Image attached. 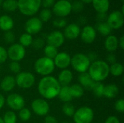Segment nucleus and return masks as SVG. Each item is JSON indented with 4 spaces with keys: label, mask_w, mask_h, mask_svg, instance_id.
<instances>
[{
    "label": "nucleus",
    "mask_w": 124,
    "mask_h": 123,
    "mask_svg": "<svg viewBox=\"0 0 124 123\" xmlns=\"http://www.w3.org/2000/svg\"><path fill=\"white\" fill-rule=\"evenodd\" d=\"M115 109L119 113L124 112V99H118L115 103Z\"/></svg>",
    "instance_id": "nucleus-41"
},
{
    "label": "nucleus",
    "mask_w": 124,
    "mask_h": 123,
    "mask_svg": "<svg viewBox=\"0 0 124 123\" xmlns=\"http://www.w3.org/2000/svg\"><path fill=\"white\" fill-rule=\"evenodd\" d=\"M104 46L108 52L113 53L116 51L118 48V38L117 36L110 34L105 38Z\"/></svg>",
    "instance_id": "nucleus-19"
},
{
    "label": "nucleus",
    "mask_w": 124,
    "mask_h": 123,
    "mask_svg": "<svg viewBox=\"0 0 124 123\" xmlns=\"http://www.w3.org/2000/svg\"><path fill=\"white\" fill-rule=\"evenodd\" d=\"M5 103L12 109V111H20L25 107V101L24 98L16 93L9 94L5 99Z\"/></svg>",
    "instance_id": "nucleus-10"
},
{
    "label": "nucleus",
    "mask_w": 124,
    "mask_h": 123,
    "mask_svg": "<svg viewBox=\"0 0 124 123\" xmlns=\"http://www.w3.org/2000/svg\"><path fill=\"white\" fill-rule=\"evenodd\" d=\"M8 59L7 57V51L4 47L0 45V64L4 63Z\"/></svg>",
    "instance_id": "nucleus-43"
},
{
    "label": "nucleus",
    "mask_w": 124,
    "mask_h": 123,
    "mask_svg": "<svg viewBox=\"0 0 124 123\" xmlns=\"http://www.w3.org/2000/svg\"><path fill=\"white\" fill-rule=\"evenodd\" d=\"M2 8L9 12H15L17 9V0H4L1 4Z\"/></svg>",
    "instance_id": "nucleus-29"
},
{
    "label": "nucleus",
    "mask_w": 124,
    "mask_h": 123,
    "mask_svg": "<svg viewBox=\"0 0 124 123\" xmlns=\"http://www.w3.org/2000/svg\"><path fill=\"white\" fill-rule=\"evenodd\" d=\"M119 94V88L117 85L110 83L107 86H105L103 96L108 99H114Z\"/></svg>",
    "instance_id": "nucleus-24"
},
{
    "label": "nucleus",
    "mask_w": 124,
    "mask_h": 123,
    "mask_svg": "<svg viewBox=\"0 0 124 123\" xmlns=\"http://www.w3.org/2000/svg\"><path fill=\"white\" fill-rule=\"evenodd\" d=\"M4 123H17V117L14 111H7L2 117Z\"/></svg>",
    "instance_id": "nucleus-33"
},
{
    "label": "nucleus",
    "mask_w": 124,
    "mask_h": 123,
    "mask_svg": "<svg viewBox=\"0 0 124 123\" xmlns=\"http://www.w3.org/2000/svg\"><path fill=\"white\" fill-rule=\"evenodd\" d=\"M73 78V75L72 71L68 69H65L60 71L57 79L61 86H67L72 82Z\"/></svg>",
    "instance_id": "nucleus-18"
},
{
    "label": "nucleus",
    "mask_w": 124,
    "mask_h": 123,
    "mask_svg": "<svg viewBox=\"0 0 124 123\" xmlns=\"http://www.w3.org/2000/svg\"><path fill=\"white\" fill-rule=\"evenodd\" d=\"M44 123H58V122L54 117L52 115H46L44 119Z\"/></svg>",
    "instance_id": "nucleus-48"
},
{
    "label": "nucleus",
    "mask_w": 124,
    "mask_h": 123,
    "mask_svg": "<svg viewBox=\"0 0 124 123\" xmlns=\"http://www.w3.org/2000/svg\"><path fill=\"white\" fill-rule=\"evenodd\" d=\"M72 5V11L75 12H82L84 9V4L81 2L80 0H75L73 3H71Z\"/></svg>",
    "instance_id": "nucleus-37"
},
{
    "label": "nucleus",
    "mask_w": 124,
    "mask_h": 123,
    "mask_svg": "<svg viewBox=\"0 0 124 123\" xmlns=\"http://www.w3.org/2000/svg\"><path fill=\"white\" fill-rule=\"evenodd\" d=\"M124 14L121 10H115L108 15L106 22L112 30L120 29L124 22Z\"/></svg>",
    "instance_id": "nucleus-11"
},
{
    "label": "nucleus",
    "mask_w": 124,
    "mask_h": 123,
    "mask_svg": "<svg viewBox=\"0 0 124 123\" xmlns=\"http://www.w3.org/2000/svg\"><path fill=\"white\" fill-rule=\"evenodd\" d=\"M81 28L76 23H70L64 28L63 35L68 40H75L80 36Z\"/></svg>",
    "instance_id": "nucleus-17"
},
{
    "label": "nucleus",
    "mask_w": 124,
    "mask_h": 123,
    "mask_svg": "<svg viewBox=\"0 0 124 123\" xmlns=\"http://www.w3.org/2000/svg\"><path fill=\"white\" fill-rule=\"evenodd\" d=\"M44 52L45 54L44 57H48V58L52 59H54V57L58 54V50H57V48L47 44L44 49Z\"/></svg>",
    "instance_id": "nucleus-32"
},
{
    "label": "nucleus",
    "mask_w": 124,
    "mask_h": 123,
    "mask_svg": "<svg viewBox=\"0 0 124 123\" xmlns=\"http://www.w3.org/2000/svg\"><path fill=\"white\" fill-rule=\"evenodd\" d=\"M0 123H4L3 120H2V117H0Z\"/></svg>",
    "instance_id": "nucleus-53"
},
{
    "label": "nucleus",
    "mask_w": 124,
    "mask_h": 123,
    "mask_svg": "<svg viewBox=\"0 0 124 123\" xmlns=\"http://www.w3.org/2000/svg\"><path fill=\"white\" fill-rule=\"evenodd\" d=\"M33 40V38L31 35H30L27 33H24L20 36V37L19 38V42H20L19 43L21 46H23L24 48L28 47L32 45Z\"/></svg>",
    "instance_id": "nucleus-30"
},
{
    "label": "nucleus",
    "mask_w": 124,
    "mask_h": 123,
    "mask_svg": "<svg viewBox=\"0 0 124 123\" xmlns=\"http://www.w3.org/2000/svg\"><path fill=\"white\" fill-rule=\"evenodd\" d=\"M52 12L58 17L65 18L72 12L71 2L66 0H58L53 5Z\"/></svg>",
    "instance_id": "nucleus-8"
},
{
    "label": "nucleus",
    "mask_w": 124,
    "mask_h": 123,
    "mask_svg": "<svg viewBox=\"0 0 124 123\" xmlns=\"http://www.w3.org/2000/svg\"><path fill=\"white\" fill-rule=\"evenodd\" d=\"M52 16V12L50 9H46L44 8L43 9L41 10L39 13V19L42 22H48Z\"/></svg>",
    "instance_id": "nucleus-35"
},
{
    "label": "nucleus",
    "mask_w": 124,
    "mask_h": 123,
    "mask_svg": "<svg viewBox=\"0 0 124 123\" xmlns=\"http://www.w3.org/2000/svg\"><path fill=\"white\" fill-rule=\"evenodd\" d=\"M66 1H70V2H71V1H75V0H66Z\"/></svg>",
    "instance_id": "nucleus-55"
},
{
    "label": "nucleus",
    "mask_w": 124,
    "mask_h": 123,
    "mask_svg": "<svg viewBox=\"0 0 124 123\" xmlns=\"http://www.w3.org/2000/svg\"><path fill=\"white\" fill-rule=\"evenodd\" d=\"M78 81H79V84L84 88V89H87V90H91L94 83V81L92 79V78L89 76L87 72L80 73L78 76Z\"/></svg>",
    "instance_id": "nucleus-23"
},
{
    "label": "nucleus",
    "mask_w": 124,
    "mask_h": 123,
    "mask_svg": "<svg viewBox=\"0 0 124 123\" xmlns=\"http://www.w3.org/2000/svg\"><path fill=\"white\" fill-rule=\"evenodd\" d=\"M118 47H120L121 49H124V36H122L118 39Z\"/></svg>",
    "instance_id": "nucleus-50"
},
{
    "label": "nucleus",
    "mask_w": 124,
    "mask_h": 123,
    "mask_svg": "<svg viewBox=\"0 0 124 123\" xmlns=\"http://www.w3.org/2000/svg\"><path fill=\"white\" fill-rule=\"evenodd\" d=\"M92 6L97 13H107L110 9V0H92Z\"/></svg>",
    "instance_id": "nucleus-21"
},
{
    "label": "nucleus",
    "mask_w": 124,
    "mask_h": 123,
    "mask_svg": "<svg viewBox=\"0 0 124 123\" xmlns=\"http://www.w3.org/2000/svg\"><path fill=\"white\" fill-rule=\"evenodd\" d=\"M104 88L105 85L102 83L94 82L91 88V91L97 97H102L104 94Z\"/></svg>",
    "instance_id": "nucleus-31"
},
{
    "label": "nucleus",
    "mask_w": 124,
    "mask_h": 123,
    "mask_svg": "<svg viewBox=\"0 0 124 123\" xmlns=\"http://www.w3.org/2000/svg\"><path fill=\"white\" fill-rule=\"evenodd\" d=\"M124 72V65L120 62H116L110 65V74L114 77H119L123 75Z\"/></svg>",
    "instance_id": "nucleus-28"
},
{
    "label": "nucleus",
    "mask_w": 124,
    "mask_h": 123,
    "mask_svg": "<svg viewBox=\"0 0 124 123\" xmlns=\"http://www.w3.org/2000/svg\"><path fill=\"white\" fill-rule=\"evenodd\" d=\"M5 104V98L4 96L0 93V110L3 108Z\"/></svg>",
    "instance_id": "nucleus-51"
},
{
    "label": "nucleus",
    "mask_w": 124,
    "mask_h": 123,
    "mask_svg": "<svg viewBox=\"0 0 124 123\" xmlns=\"http://www.w3.org/2000/svg\"><path fill=\"white\" fill-rule=\"evenodd\" d=\"M94 28L96 31H97L104 36H108L112 32L111 28L106 22H98Z\"/></svg>",
    "instance_id": "nucleus-26"
},
{
    "label": "nucleus",
    "mask_w": 124,
    "mask_h": 123,
    "mask_svg": "<svg viewBox=\"0 0 124 123\" xmlns=\"http://www.w3.org/2000/svg\"><path fill=\"white\" fill-rule=\"evenodd\" d=\"M94 82H102L110 75V65L104 60H97L91 63L87 71Z\"/></svg>",
    "instance_id": "nucleus-2"
},
{
    "label": "nucleus",
    "mask_w": 124,
    "mask_h": 123,
    "mask_svg": "<svg viewBox=\"0 0 124 123\" xmlns=\"http://www.w3.org/2000/svg\"><path fill=\"white\" fill-rule=\"evenodd\" d=\"M53 61L56 67L60 70H65L70 65L71 57L67 52H58Z\"/></svg>",
    "instance_id": "nucleus-16"
},
{
    "label": "nucleus",
    "mask_w": 124,
    "mask_h": 123,
    "mask_svg": "<svg viewBox=\"0 0 124 123\" xmlns=\"http://www.w3.org/2000/svg\"><path fill=\"white\" fill-rule=\"evenodd\" d=\"M4 41L7 43H12L14 42V41L15 39V36L10 30V31L5 32L4 36Z\"/></svg>",
    "instance_id": "nucleus-42"
},
{
    "label": "nucleus",
    "mask_w": 124,
    "mask_h": 123,
    "mask_svg": "<svg viewBox=\"0 0 124 123\" xmlns=\"http://www.w3.org/2000/svg\"><path fill=\"white\" fill-rule=\"evenodd\" d=\"M18 117L20 120L23 122H27L28 121L31 117V110L28 108L23 107L19 111Z\"/></svg>",
    "instance_id": "nucleus-36"
},
{
    "label": "nucleus",
    "mask_w": 124,
    "mask_h": 123,
    "mask_svg": "<svg viewBox=\"0 0 124 123\" xmlns=\"http://www.w3.org/2000/svg\"><path fill=\"white\" fill-rule=\"evenodd\" d=\"M31 109L38 116H46L49 112L50 107L46 99H36L31 103Z\"/></svg>",
    "instance_id": "nucleus-12"
},
{
    "label": "nucleus",
    "mask_w": 124,
    "mask_h": 123,
    "mask_svg": "<svg viewBox=\"0 0 124 123\" xmlns=\"http://www.w3.org/2000/svg\"><path fill=\"white\" fill-rule=\"evenodd\" d=\"M86 56H87L88 59H89V61L91 62V63L98 60V54L96 52H94V51L89 52L88 54H86Z\"/></svg>",
    "instance_id": "nucleus-46"
},
{
    "label": "nucleus",
    "mask_w": 124,
    "mask_h": 123,
    "mask_svg": "<svg viewBox=\"0 0 124 123\" xmlns=\"http://www.w3.org/2000/svg\"><path fill=\"white\" fill-rule=\"evenodd\" d=\"M91 65V62L88 59L86 54L78 53L71 57L70 65L73 69L79 73L86 72Z\"/></svg>",
    "instance_id": "nucleus-5"
},
{
    "label": "nucleus",
    "mask_w": 124,
    "mask_h": 123,
    "mask_svg": "<svg viewBox=\"0 0 124 123\" xmlns=\"http://www.w3.org/2000/svg\"><path fill=\"white\" fill-rule=\"evenodd\" d=\"M65 123V122H63V123Z\"/></svg>",
    "instance_id": "nucleus-56"
},
{
    "label": "nucleus",
    "mask_w": 124,
    "mask_h": 123,
    "mask_svg": "<svg viewBox=\"0 0 124 123\" xmlns=\"http://www.w3.org/2000/svg\"><path fill=\"white\" fill-rule=\"evenodd\" d=\"M17 9L24 15L32 17L41 7V0H17Z\"/></svg>",
    "instance_id": "nucleus-4"
},
{
    "label": "nucleus",
    "mask_w": 124,
    "mask_h": 123,
    "mask_svg": "<svg viewBox=\"0 0 124 123\" xmlns=\"http://www.w3.org/2000/svg\"><path fill=\"white\" fill-rule=\"evenodd\" d=\"M65 38L63 33L60 30L52 31L46 37V42L48 45L53 46L56 48H59L63 45Z\"/></svg>",
    "instance_id": "nucleus-15"
},
{
    "label": "nucleus",
    "mask_w": 124,
    "mask_h": 123,
    "mask_svg": "<svg viewBox=\"0 0 124 123\" xmlns=\"http://www.w3.org/2000/svg\"><path fill=\"white\" fill-rule=\"evenodd\" d=\"M32 46L35 49H41L44 46V41L41 38H36L33 40Z\"/></svg>",
    "instance_id": "nucleus-40"
},
{
    "label": "nucleus",
    "mask_w": 124,
    "mask_h": 123,
    "mask_svg": "<svg viewBox=\"0 0 124 123\" xmlns=\"http://www.w3.org/2000/svg\"><path fill=\"white\" fill-rule=\"evenodd\" d=\"M72 117L75 123H92L94 117V113L91 107L84 106L76 109Z\"/></svg>",
    "instance_id": "nucleus-6"
},
{
    "label": "nucleus",
    "mask_w": 124,
    "mask_h": 123,
    "mask_svg": "<svg viewBox=\"0 0 124 123\" xmlns=\"http://www.w3.org/2000/svg\"><path fill=\"white\" fill-rule=\"evenodd\" d=\"M16 86L22 89H29L36 83V78L33 74L29 72H20L15 78Z\"/></svg>",
    "instance_id": "nucleus-7"
},
{
    "label": "nucleus",
    "mask_w": 124,
    "mask_h": 123,
    "mask_svg": "<svg viewBox=\"0 0 124 123\" xmlns=\"http://www.w3.org/2000/svg\"><path fill=\"white\" fill-rule=\"evenodd\" d=\"M108 65H113L116 62V57L113 53H110L108 54L106 57V61H105Z\"/></svg>",
    "instance_id": "nucleus-44"
},
{
    "label": "nucleus",
    "mask_w": 124,
    "mask_h": 123,
    "mask_svg": "<svg viewBox=\"0 0 124 123\" xmlns=\"http://www.w3.org/2000/svg\"><path fill=\"white\" fill-rule=\"evenodd\" d=\"M9 68L12 72L15 73V74H18L20 72L21 66L18 62H12L11 61V62L9 65Z\"/></svg>",
    "instance_id": "nucleus-39"
},
{
    "label": "nucleus",
    "mask_w": 124,
    "mask_h": 123,
    "mask_svg": "<svg viewBox=\"0 0 124 123\" xmlns=\"http://www.w3.org/2000/svg\"><path fill=\"white\" fill-rule=\"evenodd\" d=\"M13 19L7 14H3L0 16V29L4 32L10 31L14 27Z\"/></svg>",
    "instance_id": "nucleus-22"
},
{
    "label": "nucleus",
    "mask_w": 124,
    "mask_h": 123,
    "mask_svg": "<svg viewBox=\"0 0 124 123\" xmlns=\"http://www.w3.org/2000/svg\"><path fill=\"white\" fill-rule=\"evenodd\" d=\"M16 86L15 79L12 75H7L5 76L1 83H0V88L4 92H10L12 91Z\"/></svg>",
    "instance_id": "nucleus-20"
},
{
    "label": "nucleus",
    "mask_w": 124,
    "mask_h": 123,
    "mask_svg": "<svg viewBox=\"0 0 124 123\" xmlns=\"http://www.w3.org/2000/svg\"><path fill=\"white\" fill-rule=\"evenodd\" d=\"M3 1H4V0H0V7L1 6V4H2V3H3Z\"/></svg>",
    "instance_id": "nucleus-54"
},
{
    "label": "nucleus",
    "mask_w": 124,
    "mask_h": 123,
    "mask_svg": "<svg viewBox=\"0 0 124 123\" xmlns=\"http://www.w3.org/2000/svg\"><path fill=\"white\" fill-rule=\"evenodd\" d=\"M62 110L65 115H66L68 117H72L74 115L76 109L70 102H68V103L64 104V105L62 106Z\"/></svg>",
    "instance_id": "nucleus-34"
},
{
    "label": "nucleus",
    "mask_w": 124,
    "mask_h": 123,
    "mask_svg": "<svg viewBox=\"0 0 124 123\" xmlns=\"http://www.w3.org/2000/svg\"><path fill=\"white\" fill-rule=\"evenodd\" d=\"M61 86L57 79L49 75L42 77L38 83V91L44 99H53L57 97Z\"/></svg>",
    "instance_id": "nucleus-1"
},
{
    "label": "nucleus",
    "mask_w": 124,
    "mask_h": 123,
    "mask_svg": "<svg viewBox=\"0 0 124 123\" xmlns=\"http://www.w3.org/2000/svg\"><path fill=\"white\" fill-rule=\"evenodd\" d=\"M107 17V13H97V20L99 22H105Z\"/></svg>",
    "instance_id": "nucleus-49"
},
{
    "label": "nucleus",
    "mask_w": 124,
    "mask_h": 123,
    "mask_svg": "<svg viewBox=\"0 0 124 123\" xmlns=\"http://www.w3.org/2000/svg\"><path fill=\"white\" fill-rule=\"evenodd\" d=\"M69 90L73 99L81 98L84 94V89L79 83H75L69 86Z\"/></svg>",
    "instance_id": "nucleus-25"
},
{
    "label": "nucleus",
    "mask_w": 124,
    "mask_h": 123,
    "mask_svg": "<svg viewBox=\"0 0 124 123\" xmlns=\"http://www.w3.org/2000/svg\"><path fill=\"white\" fill-rule=\"evenodd\" d=\"M52 24L57 28H63L67 25V20L62 17H57L53 20Z\"/></svg>",
    "instance_id": "nucleus-38"
},
{
    "label": "nucleus",
    "mask_w": 124,
    "mask_h": 123,
    "mask_svg": "<svg viewBox=\"0 0 124 123\" xmlns=\"http://www.w3.org/2000/svg\"><path fill=\"white\" fill-rule=\"evenodd\" d=\"M80 37L81 41L85 43H92L97 37V31L92 25H85L81 29Z\"/></svg>",
    "instance_id": "nucleus-14"
},
{
    "label": "nucleus",
    "mask_w": 124,
    "mask_h": 123,
    "mask_svg": "<svg viewBox=\"0 0 124 123\" xmlns=\"http://www.w3.org/2000/svg\"><path fill=\"white\" fill-rule=\"evenodd\" d=\"M43 28V22L37 17H31L25 24V33L33 36L39 33Z\"/></svg>",
    "instance_id": "nucleus-13"
},
{
    "label": "nucleus",
    "mask_w": 124,
    "mask_h": 123,
    "mask_svg": "<svg viewBox=\"0 0 124 123\" xmlns=\"http://www.w3.org/2000/svg\"><path fill=\"white\" fill-rule=\"evenodd\" d=\"M57 97L63 102L68 103L70 102L73 99L70 90H69V86H61V88L60 90L59 94Z\"/></svg>",
    "instance_id": "nucleus-27"
},
{
    "label": "nucleus",
    "mask_w": 124,
    "mask_h": 123,
    "mask_svg": "<svg viewBox=\"0 0 124 123\" xmlns=\"http://www.w3.org/2000/svg\"><path fill=\"white\" fill-rule=\"evenodd\" d=\"M7 51V57L12 62H20L25 58L26 54L25 48L20 43L12 44Z\"/></svg>",
    "instance_id": "nucleus-9"
},
{
    "label": "nucleus",
    "mask_w": 124,
    "mask_h": 123,
    "mask_svg": "<svg viewBox=\"0 0 124 123\" xmlns=\"http://www.w3.org/2000/svg\"><path fill=\"white\" fill-rule=\"evenodd\" d=\"M80 1L83 2L84 4H90L92 1V0H80Z\"/></svg>",
    "instance_id": "nucleus-52"
},
{
    "label": "nucleus",
    "mask_w": 124,
    "mask_h": 123,
    "mask_svg": "<svg viewBox=\"0 0 124 123\" xmlns=\"http://www.w3.org/2000/svg\"><path fill=\"white\" fill-rule=\"evenodd\" d=\"M35 72L42 77L51 75L55 69L53 59L46 57L37 59L33 65Z\"/></svg>",
    "instance_id": "nucleus-3"
},
{
    "label": "nucleus",
    "mask_w": 124,
    "mask_h": 123,
    "mask_svg": "<svg viewBox=\"0 0 124 123\" xmlns=\"http://www.w3.org/2000/svg\"><path fill=\"white\" fill-rule=\"evenodd\" d=\"M54 3L55 0H41V6L46 9H49L50 7H53Z\"/></svg>",
    "instance_id": "nucleus-45"
},
{
    "label": "nucleus",
    "mask_w": 124,
    "mask_h": 123,
    "mask_svg": "<svg viewBox=\"0 0 124 123\" xmlns=\"http://www.w3.org/2000/svg\"><path fill=\"white\" fill-rule=\"evenodd\" d=\"M105 123H121V122L116 116H110L105 120Z\"/></svg>",
    "instance_id": "nucleus-47"
}]
</instances>
